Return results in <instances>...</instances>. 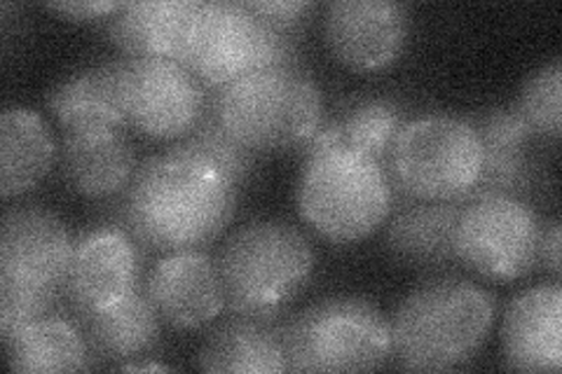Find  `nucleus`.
Returning <instances> with one entry per match:
<instances>
[{
	"mask_svg": "<svg viewBox=\"0 0 562 374\" xmlns=\"http://www.w3.org/2000/svg\"><path fill=\"white\" fill-rule=\"evenodd\" d=\"M237 185L206 159L171 146L144 159L117 197V225L144 251H198L231 225Z\"/></svg>",
	"mask_w": 562,
	"mask_h": 374,
	"instance_id": "f257e3e1",
	"label": "nucleus"
},
{
	"mask_svg": "<svg viewBox=\"0 0 562 374\" xmlns=\"http://www.w3.org/2000/svg\"><path fill=\"white\" fill-rule=\"evenodd\" d=\"M495 311V295L469 279L425 281L392 318V351L406 370H457L476 359L487 342Z\"/></svg>",
	"mask_w": 562,
	"mask_h": 374,
	"instance_id": "f03ea898",
	"label": "nucleus"
},
{
	"mask_svg": "<svg viewBox=\"0 0 562 374\" xmlns=\"http://www.w3.org/2000/svg\"><path fill=\"white\" fill-rule=\"evenodd\" d=\"M209 111L251 152L303 150L324 120V97L301 66H284L216 89Z\"/></svg>",
	"mask_w": 562,
	"mask_h": 374,
	"instance_id": "7ed1b4c3",
	"label": "nucleus"
},
{
	"mask_svg": "<svg viewBox=\"0 0 562 374\" xmlns=\"http://www.w3.org/2000/svg\"><path fill=\"white\" fill-rule=\"evenodd\" d=\"M314 248L284 220H251L221 248L227 307L241 316H281L314 274Z\"/></svg>",
	"mask_w": 562,
	"mask_h": 374,
	"instance_id": "20e7f679",
	"label": "nucleus"
},
{
	"mask_svg": "<svg viewBox=\"0 0 562 374\" xmlns=\"http://www.w3.org/2000/svg\"><path fill=\"white\" fill-rule=\"evenodd\" d=\"M297 211L333 243H355L378 231L394 208L386 167L345 148L305 157Z\"/></svg>",
	"mask_w": 562,
	"mask_h": 374,
	"instance_id": "39448f33",
	"label": "nucleus"
},
{
	"mask_svg": "<svg viewBox=\"0 0 562 374\" xmlns=\"http://www.w3.org/2000/svg\"><path fill=\"white\" fill-rule=\"evenodd\" d=\"M483 146L467 117L431 113L403 124L386 159L392 185L415 202H467L481 181Z\"/></svg>",
	"mask_w": 562,
	"mask_h": 374,
	"instance_id": "423d86ee",
	"label": "nucleus"
},
{
	"mask_svg": "<svg viewBox=\"0 0 562 374\" xmlns=\"http://www.w3.org/2000/svg\"><path fill=\"white\" fill-rule=\"evenodd\" d=\"M291 372H371L392 359V320L366 297H328L284 324Z\"/></svg>",
	"mask_w": 562,
	"mask_h": 374,
	"instance_id": "0eeeda50",
	"label": "nucleus"
},
{
	"mask_svg": "<svg viewBox=\"0 0 562 374\" xmlns=\"http://www.w3.org/2000/svg\"><path fill=\"white\" fill-rule=\"evenodd\" d=\"M183 66L206 89H221L256 70L301 66L291 33H281L246 3H202Z\"/></svg>",
	"mask_w": 562,
	"mask_h": 374,
	"instance_id": "6e6552de",
	"label": "nucleus"
},
{
	"mask_svg": "<svg viewBox=\"0 0 562 374\" xmlns=\"http://www.w3.org/2000/svg\"><path fill=\"white\" fill-rule=\"evenodd\" d=\"M541 227L537 211L520 197L473 194L460 204L454 256L487 281H518L539 264Z\"/></svg>",
	"mask_w": 562,
	"mask_h": 374,
	"instance_id": "1a4fd4ad",
	"label": "nucleus"
},
{
	"mask_svg": "<svg viewBox=\"0 0 562 374\" xmlns=\"http://www.w3.org/2000/svg\"><path fill=\"white\" fill-rule=\"evenodd\" d=\"M127 124L155 140H183L209 113L206 87L181 61L127 59Z\"/></svg>",
	"mask_w": 562,
	"mask_h": 374,
	"instance_id": "9d476101",
	"label": "nucleus"
},
{
	"mask_svg": "<svg viewBox=\"0 0 562 374\" xmlns=\"http://www.w3.org/2000/svg\"><path fill=\"white\" fill-rule=\"evenodd\" d=\"M144 286V253L138 241L117 223L87 229L76 239L64 295L70 314L117 305Z\"/></svg>",
	"mask_w": 562,
	"mask_h": 374,
	"instance_id": "9b49d317",
	"label": "nucleus"
},
{
	"mask_svg": "<svg viewBox=\"0 0 562 374\" xmlns=\"http://www.w3.org/2000/svg\"><path fill=\"white\" fill-rule=\"evenodd\" d=\"M74 246L57 213L41 206L10 208L0 225V283L64 293Z\"/></svg>",
	"mask_w": 562,
	"mask_h": 374,
	"instance_id": "f8f14e48",
	"label": "nucleus"
},
{
	"mask_svg": "<svg viewBox=\"0 0 562 374\" xmlns=\"http://www.w3.org/2000/svg\"><path fill=\"white\" fill-rule=\"evenodd\" d=\"M408 10L390 0H338L324 16L326 43L340 64L359 73L392 66L408 41Z\"/></svg>",
	"mask_w": 562,
	"mask_h": 374,
	"instance_id": "ddd939ff",
	"label": "nucleus"
},
{
	"mask_svg": "<svg viewBox=\"0 0 562 374\" xmlns=\"http://www.w3.org/2000/svg\"><path fill=\"white\" fill-rule=\"evenodd\" d=\"M144 283L153 307L171 328H204L227 307L218 260L202 248L167 253Z\"/></svg>",
	"mask_w": 562,
	"mask_h": 374,
	"instance_id": "4468645a",
	"label": "nucleus"
},
{
	"mask_svg": "<svg viewBox=\"0 0 562 374\" xmlns=\"http://www.w3.org/2000/svg\"><path fill=\"white\" fill-rule=\"evenodd\" d=\"M506 367L520 372H558L562 365V291L543 283L525 291L506 307L502 324Z\"/></svg>",
	"mask_w": 562,
	"mask_h": 374,
	"instance_id": "2eb2a0df",
	"label": "nucleus"
},
{
	"mask_svg": "<svg viewBox=\"0 0 562 374\" xmlns=\"http://www.w3.org/2000/svg\"><path fill=\"white\" fill-rule=\"evenodd\" d=\"M125 66L127 59L90 66L52 89L47 109L66 134L122 132L127 127Z\"/></svg>",
	"mask_w": 562,
	"mask_h": 374,
	"instance_id": "dca6fc26",
	"label": "nucleus"
},
{
	"mask_svg": "<svg viewBox=\"0 0 562 374\" xmlns=\"http://www.w3.org/2000/svg\"><path fill=\"white\" fill-rule=\"evenodd\" d=\"M90 347L94 365L122 367L148 359L162 337V318L153 307L146 283L117 305L74 316Z\"/></svg>",
	"mask_w": 562,
	"mask_h": 374,
	"instance_id": "f3484780",
	"label": "nucleus"
},
{
	"mask_svg": "<svg viewBox=\"0 0 562 374\" xmlns=\"http://www.w3.org/2000/svg\"><path fill=\"white\" fill-rule=\"evenodd\" d=\"M200 8L202 3L198 0L125 3L109 20V35L127 59H169L183 64Z\"/></svg>",
	"mask_w": 562,
	"mask_h": 374,
	"instance_id": "a211bd4d",
	"label": "nucleus"
},
{
	"mask_svg": "<svg viewBox=\"0 0 562 374\" xmlns=\"http://www.w3.org/2000/svg\"><path fill=\"white\" fill-rule=\"evenodd\" d=\"M483 146V171L473 194L520 197L532 190L537 167L532 159V132L516 109H490L467 117ZM471 194V197H473Z\"/></svg>",
	"mask_w": 562,
	"mask_h": 374,
	"instance_id": "6ab92c4d",
	"label": "nucleus"
},
{
	"mask_svg": "<svg viewBox=\"0 0 562 374\" xmlns=\"http://www.w3.org/2000/svg\"><path fill=\"white\" fill-rule=\"evenodd\" d=\"M198 365L216 374L291 372L284 324H279V316L235 314L206 337L198 353Z\"/></svg>",
	"mask_w": 562,
	"mask_h": 374,
	"instance_id": "aec40b11",
	"label": "nucleus"
},
{
	"mask_svg": "<svg viewBox=\"0 0 562 374\" xmlns=\"http://www.w3.org/2000/svg\"><path fill=\"white\" fill-rule=\"evenodd\" d=\"M66 185L87 200H117L136 173V155L122 132L66 134L59 150Z\"/></svg>",
	"mask_w": 562,
	"mask_h": 374,
	"instance_id": "412c9836",
	"label": "nucleus"
},
{
	"mask_svg": "<svg viewBox=\"0 0 562 374\" xmlns=\"http://www.w3.org/2000/svg\"><path fill=\"white\" fill-rule=\"evenodd\" d=\"M403 124H406V111L394 99H359L340 117L322 122L319 129L303 146V155L312 157L345 148L386 167Z\"/></svg>",
	"mask_w": 562,
	"mask_h": 374,
	"instance_id": "4be33fe9",
	"label": "nucleus"
},
{
	"mask_svg": "<svg viewBox=\"0 0 562 374\" xmlns=\"http://www.w3.org/2000/svg\"><path fill=\"white\" fill-rule=\"evenodd\" d=\"M57 146L41 113L10 105L0 113V192L20 197L43 183L55 167Z\"/></svg>",
	"mask_w": 562,
	"mask_h": 374,
	"instance_id": "5701e85b",
	"label": "nucleus"
},
{
	"mask_svg": "<svg viewBox=\"0 0 562 374\" xmlns=\"http://www.w3.org/2000/svg\"><path fill=\"white\" fill-rule=\"evenodd\" d=\"M457 216H460V204H408L386 225V251L396 262L415 267V270H446V267L457 262Z\"/></svg>",
	"mask_w": 562,
	"mask_h": 374,
	"instance_id": "b1692460",
	"label": "nucleus"
},
{
	"mask_svg": "<svg viewBox=\"0 0 562 374\" xmlns=\"http://www.w3.org/2000/svg\"><path fill=\"white\" fill-rule=\"evenodd\" d=\"M8 363L14 372L92 370V353L74 318L49 314L5 337Z\"/></svg>",
	"mask_w": 562,
	"mask_h": 374,
	"instance_id": "393cba45",
	"label": "nucleus"
},
{
	"mask_svg": "<svg viewBox=\"0 0 562 374\" xmlns=\"http://www.w3.org/2000/svg\"><path fill=\"white\" fill-rule=\"evenodd\" d=\"M516 113L527 124L535 138L558 140L562 129V66L553 59L549 66L539 68L535 76L527 78Z\"/></svg>",
	"mask_w": 562,
	"mask_h": 374,
	"instance_id": "a878e982",
	"label": "nucleus"
},
{
	"mask_svg": "<svg viewBox=\"0 0 562 374\" xmlns=\"http://www.w3.org/2000/svg\"><path fill=\"white\" fill-rule=\"evenodd\" d=\"M176 148L206 159V162H211L218 171H223L227 181L237 188H241L246 181H249L254 173L256 152L237 144V140L214 120L211 111L198 124L195 132L186 136L183 140H179Z\"/></svg>",
	"mask_w": 562,
	"mask_h": 374,
	"instance_id": "bb28decb",
	"label": "nucleus"
},
{
	"mask_svg": "<svg viewBox=\"0 0 562 374\" xmlns=\"http://www.w3.org/2000/svg\"><path fill=\"white\" fill-rule=\"evenodd\" d=\"M59 295L61 293L16 286V283H0V332H3V340L33 320L55 311Z\"/></svg>",
	"mask_w": 562,
	"mask_h": 374,
	"instance_id": "cd10ccee",
	"label": "nucleus"
},
{
	"mask_svg": "<svg viewBox=\"0 0 562 374\" xmlns=\"http://www.w3.org/2000/svg\"><path fill=\"white\" fill-rule=\"evenodd\" d=\"M254 14H258L262 22L270 24L272 29L281 33H295L305 22V16L314 10V3L310 0H297V3H246Z\"/></svg>",
	"mask_w": 562,
	"mask_h": 374,
	"instance_id": "c85d7f7f",
	"label": "nucleus"
},
{
	"mask_svg": "<svg viewBox=\"0 0 562 374\" xmlns=\"http://www.w3.org/2000/svg\"><path fill=\"white\" fill-rule=\"evenodd\" d=\"M49 10H55L68 20L78 22H92V20H111L125 3H103V0H94V3H49Z\"/></svg>",
	"mask_w": 562,
	"mask_h": 374,
	"instance_id": "c756f323",
	"label": "nucleus"
},
{
	"mask_svg": "<svg viewBox=\"0 0 562 374\" xmlns=\"http://www.w3.org/2000/svg\"><path fill=\"white\" fill-rule=\"evenodd\" d=\"M539 262L543 270H549L553 279L560 276V223L551 220L541 227V241H539Z\"/></svg>",
	"mask_w": 562,
	"mask_h": 374,
	"instance_id": "7c9ffc66",
	"label": "nucleus"
}]
</instances>
